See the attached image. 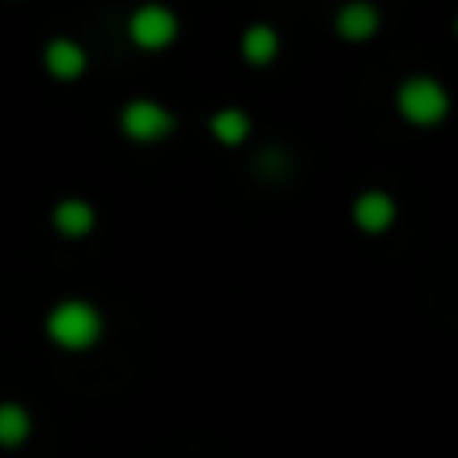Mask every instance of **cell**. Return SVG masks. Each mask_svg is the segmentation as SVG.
Instances as JSON below:
<instances>
[{
    "label": "cell",
    "instance_id": "cell-6",
    "mask_svg": "<svg viewBox=\"0 0 458 458\" xmlns=\"http://www.w3.org/2000/svg\"><path fill=\"white\" fill-rule=\"evenodd\" d=\"M40 64L53 81H81L89 69V53L77 37H53L40 53Z\"/></svg>",
    "mask_w": 458,
    "mask_h": 458
},
{
    "label": "cell",
    "instance_id": "cell-8",
    "mask_svg": "<svg viewBox=\"0 0 458 458\" xmlns=\"http://www.w3.org/2000/svg\"><path fill=\"white\" fill-rule=\"evenodd\" d=\"M237 48H242V61L250 64V69H269V64L282 56V32L266 21H253L242 29Z\"/></svg>",
    "mask_w": 458,
    "mask_h": 458
},
{
    "label": "cell",
    "instance_id": "cell-7",
    "mask_svg": "<svg viewBox=\"0 0 458 458\" xmlns=\"http://www.w3.org/2000/svg\"><path fill=\"white\" fill-rule=\"evenodd\" d=\"M382 29V13L370 4V0H346V4L334 13V32L350 45H362V40L378 37Z\"/></svg>",
    "mask_w": 458,
    "mask_h": 458
},
{
    "label": "cell",
    "instance_id": "cell-12",
    "mask_svg": "<svg viewBox=\"0 0 458 458\" xmlns=\"http://www.w3.org/2000/svg\"><path fill=\"white\" fill-rule=\"evenodd\" d=\"M290 153L282 149V145H261L258 153H253V174L266 177V182H277V177L290 174Z\"/></svg>",
    "mask_w": 458,
    "mask_h": 458
},
{
    "label": "cell",
    "instance_id": "cell-9",
    "mask_svg": "<svg viewBox=\"0 0 458 458\" xmlns=\"http://www.w3.org/2000/svg\"><path fill=\"white\" fill-rule=\"evenodd\" d=\"M48 222L64 242H81V237H89L97 229V209L85 198H61L53 206V214H48Z\"/></svg>",
    "mask_w": 458,
    "mask_h": 458
},
{
    "label": "cell",
    "instance_id": "cell-1",
    "mask_svg": "<svg viewBox=\"0 0 458 458\" xmlns=\"http://www.w3.org/2000/svg\"><path fill=\"white\" fill-rule=\"evenodd\" d=\"M45 334L56 350L85 354L105 338V314L89 298H61L45 314Z\"/></svg>",
    "mask_w": 458,
    "mask_h": 458
},
{
    "label": "cell",
    "instance_id": "cell-2",
    "mask_svg": "<svg viewBox=\"0 0 458 458\" xmlns=\"http://www.w3.org/2000/svg\"><path fill=\"white\" fill-rule=\"evenodd\" d=\"M394 109L403 113L406 125L414 129H435L446 121L451 113V93L438 77H427V72H414L403 85L394 89Z\"/></svg>",
    "mask_w": 458,
    "mask_h": 458
},
{
    "label": "cell",
    "instance_id": "cell-4",
    "mask_svg": "<svg viewBox=\"0 0 458 458\" xmlns=\"http://www.w3.org/2000/svg\"><path fill=\"white\" fill-rule=\"evenodd\" d=\"M125 32L137 48H145V53H165V48L182 37V16H177L169 4L149 0V4H137L133 13H129Z\"/></svg>",
    "mask_w": 458,
    "mask_h": 458
},
{
    "label": "cell",
    "instance_id": "cell-5",
    "mask_svg": "<svg viewBox=\"0 0 458 458\" xmlns=\"http://www.w3.org/2000/svg\"><path fill=\"white\" fill-rule=\"evenodd\" d=\"M350 222H354V229H362V233L378 237V233H386V229H394L398 201L390 198L386 190H366V193H358L354 206H350Z\"/></svg>",
    "mask_w": 458,
    "mask_h": 458
},
{
    "label": "cell",
    "instance_id": "cell-3",
    "mask_svg": "<svg viewBox=\"0 0 458 458\" xmlns=\"http://www.w3.org/2000/svg\"><path fill=\"white\" fill-rule=\"evenodd\" d=\"M117 125L133 145H157L165 137H174L177 113L165 109L161 101H153V97H133V101L121 105Z\"/></svg>",
    "mask_w": 458,
    "mask_h": 458
},
{
    "label": "cell",
    "instance_id": "cell-10",
    "mask_svg": "<svg viewBox=\"0 0 458 458\" xmlns=\"http://www.w3.org/2000/svg\"><path fill=\"white\" fill-rule=\"evenodd\" d=\"M209 133H214V141L225 145V149H242L253 133V117L242 105H222V109L209 117Z\"/></svg>",
    "mask_w": 458,
    "mask_h": 458
},
{
    "label": "cell",
    "instance_id": "cell-11",
    "mask_svg": "<svg viewBox=\"0 0 458 458\" xmlns=\"http://www.w3.org/2000/svg\"><path fill=\"white\" fill-rule=\"evenodd\" d=\"M32 435V419L21 403H0V446L4 451H16L24 446Z\"/></svg>",
    "mask_w": 458,
    "mask_h": 458
}]
</instances>
